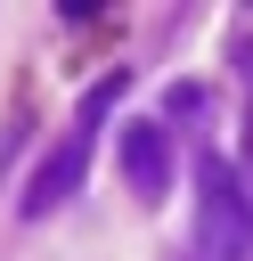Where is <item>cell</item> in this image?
<instances>
[{
	"label": "cell",
	"instance_id": "2",
	"mask_svg": "<svg viewBox=\"0 0 253 261\" xmlns=\"http://www.w3.org/2000/svg\"><path fill=\"white\" fill-rule=\"evenodd\" d=\"M196 245L212 261H245L253 253V196H245L229 155H196Z\"/></svg>",
	"mask_w": 253,
	"mask_h": 261
},
{
	"label": "cell",
	"instance_id": "1",
	"mask_svg": "<svg viewBox=\"0 0 253 261\" xmlns=\"http://www.w3.org/2000/svg\"><path fill=\"white\" fill-rule=\"evenodd\" d=\"M122 90H131V73H122V65H114V73H98V82L82 90V114H73V130H65V139L41 155V171H33V179H24V196H16V212H24V220H49V212H57V204L82 188V171H90V147H98V114H106V106H122Z\"/></svg>",
	"mask_w": 253,
	"mask_h": 261
},
{
	"label": "cell",
	"instance_id": "4",
	"mask_svg": "<svg viewBox=\"0 0 253 261\" xmlns=\"http://www.w3.org/2000/svg\"><path fill=\"white\" fill-rule=\"evenodd\" d=\"M163 106H171V114H196V106H204V82H171Z\"/></svg>",
	"mask_w": 253,
	"mask_h": 261
},
{
	"label": "cell",
	"instance_id": "3",
	"mask_svg": "<svg viewBox=\"0 0 253 261\" xmlns=\"http://www.w3.org/2000/svg\"><path fill=\"white\" fill-rule=\"evenodd\" d=\"M122 179H131V196H139V204H163V188H171L163 122H131V130H122Z\"/></svg>",
	"mask_w": 253,
	"mask_h": 261
}]
</instances>
